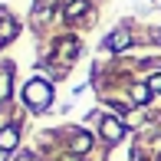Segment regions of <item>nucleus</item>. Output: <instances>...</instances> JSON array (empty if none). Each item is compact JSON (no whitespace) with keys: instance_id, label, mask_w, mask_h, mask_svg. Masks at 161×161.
<instances>
[{"instance_id":"f257e3e1","label":"nucleus","mask_w":161,"mask_h":161,"mask_svg":"<svg viewBox=\"0 0 161 161\" xmlns=\"http://www.w3.org/2000/svg\"><path fill=\"white\" fill-rule=\"evenodd\" d=\"M23 99H26L30 108H46L49 102H53V89H49L46 82H40V79H33V82L23 89Z\"/></svg>"},{"instance_id":"f03ea898","label":"nucleus","mask_w":161,"mask_h":161,"mask_svg":"<svg viewBox=\"0 0 161 161\" xmlns=\"http://www.w3.org/2000/svg\"><path fill=\"white\" fill-rule=\"evenodd\" d=\"M102 135H105L108 142H119V138H122V125L115 119H102Z\"/></svg>"},{"instance_id":"7ed1b4c3","label":"nucleus","mask_w":161,"mask_h":161,"mask_svg":"<svg viewBox=\"0 0 161 161\" xmlns=\"http://www.w3.org/2000/svg\"><path fill=\"white\" fill-rule=\"evenodd\" d=\"M13 36H17V23H13L10 17H3V23H0V46H7Z\"/></svg>"},{"instance_id":"20e7f679","label":"nucleus","mask_w":161,"mask_h":161,"mask_svg":"<svg viewBox=\"0 0 161 161\" xmlns=\"http://www.w3.org/2000/svg\"><path fill=\"white\" fill-rule=\"evenodd\" d=\"M13 145H17V128H3V131H0V148L10 151Z\"/></svg>"},{"instance_id":"39448f33","label":"nucleus","mask_w":161,"mask_h":161,"mask_svg":"<svg viewBox=\"0 0 161 161\" xmlns=\"http://www.w3.org/2000/svg\"><path fill=\"white\" fill-rule=\"evenodd\" d=\"M105 46H108V49H122V46H128V33H125V30L112 33V40H105Z\"/></svg>"},{"instance_id":"423d86ee","label":"nucleus","mask_w":161,"mask_h":161,"mask_svg":"<svg viewBox=\"0 0 161 161\" xmlns=\"http://www.w3.org/2000/svg\"><path fill=\"white\" fill-rule=\"evenodd\" d=\"M89 145H92V138H89V135H76L72 148H76V151H89Z\"/></svg>"},{"instance_id":"0eeeda50","label":"nucleus","mask_w":161,"mask_h":161,"mask_svg":"<svg viewBox=\"0 0 161 161\" xmlns=\"http://www.w3.org/2000/svg\"><path fill=\"white\" fill-rule=\"evenodd\" d=\"M66 10H69V17H79V13L86 10V0H72V3L66 7Z\"/></svg>"},{"instance_id":"6e6552de","label":"nucleus","mask_w":161,"mask_h":161,"mask_svg":"<svg viewBox=\"0 0 161 161\" xmlns=\"http://www.w3.org/2000/svg\"><path fill=\"white\" fill-rule=\"evenodd\" d=\"M135 102H148V89H145V86L135 89Z\"/></svg>"},{"instance_id":"1a4fd4ad","label":"nucleus","mask_w":161,"mask_h":161,"mask_svg":"<svg viewBox=\"0 0 161 161\" xmlns=\"http://www.w3.org/2000/svg\"><path fill=\"white\" fill-rule=\"evenodd\" d=\"M148 89H155V92H161V76H151V79H148Z\"/></svg>"}]
</instances>
